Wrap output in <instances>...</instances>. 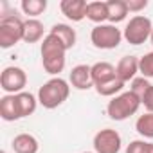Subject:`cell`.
Listing matches in <instances>:
<instances>
[{
  "label": "cell",
  "instance_id": "cell-30",
  "mask_svg": "<svg viewBox=\"0 0 153 153\" xmlns=\"http://www.w3.org/2000/svg\"><path fill=\"white\" fill-rule=\"evenodd\" d=\"M0 153H7V151H6V149H2V151H0Z\"/></svg>",
  "mask_w": 153,
  "mask_h": 153
},
{
  "label": "cell",
  "instance_id": "cell-14",
  "mask_svg": "<svg viewBox=\"0 0 153 153\" xmlns=\"http://www.w3.org/2000/svg\"><path fill=\"white\" fill-rule=\"evenodd\" d=\"M0 117H2L4 121H7V123L22 119L18 105H16V96L6 94L2 99H0Z\"/></svg>",
  "mask_w": 153,
  "mask_h": 153
},
{
  "label": "cell",
  "instance_id": "cell-17",
  "mask_svg": "<svg viewBox=\"0 0 153 153\" xmlns=\"http://www.w3.org/2000/svg\"><path fill=\"white\" fill-rule=\"evenodd\" d=\"M106 7H108V22L112 25L126 20V16L130 15V11L126 7V0H108Z\"/></svg>",
  "mask_w": 153,
  "mask_h": 153
},
{
  "label": "cell",
  "instance_id": "cell-2",
  "mask_svg": "<svg viewBox=\"0 0 153 153\" xmlns=\"http://www.w3.org/2000/svg\"><path fill=\"white\" fill-rule=\"evenodd\" d=\"M68 96H70V83L58 76V78H51L40 87L38 103L47 110H54L61 106L68 99Z\"/></svg>",
  "mask_w": 153,
  "mask_h": 153
},
{
  "label": "cell",
  "instance_id": "cell-7",
  "mask_svg": "<svg viewBox=\"0 0 153 153\" xmlns=\"http://www.w3.org/2000/svg\"><path fill=\"white\" fill-rule=\"evenodd\" d=\"M25 85H27V74L20 67H15V65L6 67L0 74V87L6 94H11V96L20 94L24 92Z\"/></svg>",
  "mask_w": 153,
  "mask_h": 153
},
{
  "label": "cell",
  "instance_id": "cell-24",
  "mask_svg": "<svg viewBox=\"0 0 153 153\" xmlns=\"http://www.w3.org/2000/svg\"><path fill=\"white\" fill-rule=\"evenodd\" d=\"M126 153H153V142L137 139L126 146Z\"/></svg>",
  "mask_w": 153,
  "mask_h": 153
},
{
  "label": "cell",
  "instance_id": "cell-19",
  "mask_svg": "<svg viewBox=\"0 0 153 153\" xmlns=\"http://www.w3.org/2000/svg\"><path fill=\"white\" fill-rule=\"evenodd\" d=\"M87 18L97 25L108 22V7L106 2H88V9H87Z\"/></svg>",
  "mask_w": 153,
  "mask_h": 153
},
{
  "label": "cell",
  "instance_id": "cell-6",
  "mask_svg": "<svg viewBox=\"0 0 153 153\" xmlns=\"http://www.w3.org/2000/svg\"><path fill=\"white\" fill-rule=\"evenodd\" d=\"M121 40H123L121 29H117V25H112V24L96 25L90 33L92 45L96 49H101V51H112V49L119 47Z\"/></svg>",
  "mask_w": 153,
  "mask_h": 153
},
{
  "label": "cell",
  "instance_id": "cell-3",
  "mask_svg": "<svg viewBox=\"0 0 153 153\" xmlns=\"http://www.w3.org/2000/svg\"><path fill=\"white\" fill-rule=\"evenodd\" d=\"M140 99L131 92H121L119 96L112 97L108 101V106H106V114L112 121H126L128 117L135 115L137 110L140 108Z\"/></svg>",
  "mask_w": 153,
  "mask_h": 153
},
{
  "label": "cell",
  "instance_id": "cell-11",
  "mask_svg": "<svg viewBox=\"0 0 153 153\" xmlns=\"http://www.w3.org/2000/svg\"><path fill=\"white\" fill-rule=\"evenodd\" d=\"M59 9H61V13L68 20L81 22L83 18H87L88 2H85V0H61V2H59Z\"/></svg>",
  "mask_w": 153,
  "mask_h": 153
},
{
  "label": "cell",
  "instance_id": "cell-25",
  "mask_svg": "<svg viewBox=\"0 0 153 153\" xmlns=\"http://www.w3.org/2000/svg\"><path fill=\"white\" fill-rule=\"evenodd\" d=\"M151 87V83L146 79V78H142V76H140V78H135L133 81H131V85H130V90L139 97V99H142V96L148 92V88Z\"/></svg>",
  "mask_w": 153,
  "mask_h": 153
},
{
  "label": "cell",
  "instance_id": "cell-18",
  "mask_svg": "<svg viewBox=\"0 0 153 153\" xmlns=\"http://www.w3.org/2000/svg\"><path fill=\"white\" fill-rule=\"evenodd\" d=\"M43 31H45V27H43V24H42L40 20H36V18L25 20L24 42H25V43H36V42H40L42 38H45V36H43Z\"/></svg>",
  "mask_w": 153,
  "mask_h": 153
},
{
  "label": "cell",
  "instance_id": "cell-28",
  "mask_svg": "<svg viewBox=\"0 0 153 153\" xmlns=\"http://www.w3.org/2000/svg\"><path fill=\"white\" fill-rule=\"evenodd\" d=\"M149 42H151V45H153V31H151V36H149Z\"/></svg>",
  "mask_w": 153,
  "mask_h": 153
},
{
  "label": "cell",
  "instance_id": "cell-5",
  "mask_svg": "<svg viewBox=\"0 0 153 153\" xmlns=\"http://www.w3.org/2000/svg\"><path fill=\"white\" fill-rule=\"evenodd\" d=\"M153 31V24L148 16L144 15H135L130 18V22L126 24L124 31H123V38L130 43V45H140L146 40H149Z\"/></svg>",
  "mask_w": 153,
  "mask_h": 153
},
{
  "label": "cell",
  "instance_id": "cell-1",
  "mask_svg": "<svg viewBox=\"0 0 153 153\" xmlns=\"http://www.w3.org/2000/svg\"><path fill=\"white\" fill-rule=\"evenodd\" d=\"M40 54H42V65H43L45 72L58 78V74L63 72V68H65L67 47L59 42V38H56L54 34L49 33V34L42 40Z\"/></svg>",
  "mask_w": 153,
  "mask_h": 153
},
{
  "label": "cell",
  "instance_id": "cell-4",
  "mask_svg": "<svg viewBox=\"0 0 153 153\" xmlns=\"http://www.w3.org/2000/svg\"><path fill=\"white\" fill-rule=\"evenodd\" d=\"M24 29L25 20H22L20 15L9 13L0 16V47L11 49L18 42H24Z\"/></svg>",
  "mask_w": 153,
  "mask_h": 153
},
{
  "label": "cell",
  "instance_id": "cell-23",
  "mask_svg": "<svg viewBox=\"0 0 153 153\" xmlns=\"http://www.w3.org/2000/svg\"><path fill=\"white\" fill-rule=\"evenodd\" d=\"M139 72L146 79L153 78V51L144 54L142 58H139Z\"/></svg>",
  "mask_w": 153,
  "mask_h": 153
},
{
  "label": "cell",
  "instance_id": "cell-13",
  "mask_svg": "<svg viewBox=\"0 0 153 153\" xmlns=\"http://www.w3.org/2000/svg\"><path fill=\"white\" fill-rule=\"evenodd\" d=\"M117 78L115 76V67L108 61H97L92 65V81H94V87L101 85V83H106L110 79Z\"/></svg>",
  "mask_w": 153,
  "mask_h": 153
},
{
  "label": "cell",
  "instance_id": "cell-29",
  "mask_svg": "<svg viewBox=\"0 0 153 153\" xmlns=\"http://www.w3.org/2000/svg\"><path fill=\"white\" fill-rule=\"evenodd\" d=\"M83 153H96V151H83Z\"/></svg>",
  "mask_w": 153,
  "mask_h": 153
},
{
  "label": "cell",
  "instance_id": "cell-9",
  "mask_svg": "<svg viewBox=\"0 0 153 153\" xmlns=\"http://www.w3.org/2000/svg\"><path fill=\"white\" fill-rule=\"evenodd\" d=\"M68 83L76 90H88L94 87L92 81V65H76L68 74Z\"/></svg>",
  "mask_w": 153,
  "mask_h": 153
},
{
  "label": "cell",
  "instance_id": "cell-20",
  "mask_svg": "<svg viewBox=\"0 0 153 153\" xmlns=\"http://www.w3.org/2000/svg\"><path fill=\"white\" fill-rule=\"evenodd\" d=\"M94 88H96V92H97L99 96H103V97H115V96H119V94L123 92L124 83H123L119 78H114V79H110V81H106V83H101V85H97V87H94Z\"/></svg>",
  "mask_w": 153,
  "mask_h": 153
},
{
  "label": "cell",
  "instance_id": "cell-22",
  "mask_svg": "<svg viewBox=\"0 0 153 153\" xmlns=\"http://www.w3.org/2000/svg\"><path fill=\"white\" fill-rule=\"evenodd\" d=\"M24 15H29L31 18H36L45 13L47 9V0H22L20 4Z\"/></svg>",
  "mask_w": 153,
  "mask_h": 153
},
{
  "label": "cell",
  "instance_id": "cell-10",
  "mask_svg": "<svg viewBox=\"0 0 153 153\" xmlns=\"http://www.w3.org/2000/svg\"><path fill=\"white\" fill-rule=\"evenodd\" d=\"M137 72H139V58L137 56H123L119 59V63L115 65V76L123 81H133L137 78Z\"/></svg>",
  "mask_w": 153,
  "mask_h": 153
},
{
  "label": "cell",
  "instance_id": "cell-21",
  "mask_svg": "<svg viewBox=\"0 0 153 153\" xmlns=\"http://www.w3.org/2000/svg\"><path fill=\"white\" fill-rule=\"evenodd\" d=\"M135 130L144 139H153V114L146 112L144 115H139L135 121Z\"/></svg>",
  "mask_w": 153,
  "mask_h": 153
},
{
  "label": "cell",
  "instance_id": "cell-8",
  "mask_svg": "<svg viewBox=\"0 0 153 153\" xmlns=\"http://www.w3.org/2000/svg\"><path fill=\"white\" fill-rule=\"evenodd\" d=\"M94 151L96 153H119L123 148V139L117 130L103 128L94 135Z\"/></svg>",
  "mask_w": 153,
  "mask_h": 153
},
{
  "label": "cell",
  "instance_id": "cell-15",
  "mask_svg": "<svg viewBox=\"0 0 153 153\" xmlns=\"http://www.w3.org/2000/svg\"><path fill=\"white\" fill-rule=\"evenodd\" d=\"M49 33L54 34L56 38H59V42L67 47V51L72 49V47L76 45V40H78V36H76V31H74L70 25H67V24H54V25L51 27Z\"/></svg>",
  "mask_w": 153,
  "mask_h": 153
},
{
  "label": "cell",
  "instance_id": "cell-27",
  "mask_svg": "<svg viewBox=\"0 0 153 153\" xmlns=\"http://www.w3.org/2000/svg\"><path fill=\"white\" fill-rule=\"evenodd\" d=\"M140 103L144 105V108H146L148 112H151V114H153V85H151V87L148 88V92L142 96Z\"/></svg>",
  "mask_w": 153,
  "mask_h": 153
},
{
  "label": "cell",
  "instance_id": "cell-16",
  "mask_svg": "<svg viewBox=\"0 0 153 153\" xmlns=\"http://www.w3.org/2000/svg\"><path fill=\"white\" fill-rule=\"evenodd\" d=\"M15 96H16V105H18L22 119L33 115L34 110H36V106H38V96H34L31 92H25V90L20 92V94H15Z\"/></svg>",
  "mask_w": 153,
  "mask_h": 153
},
{
  "label": "cell",
  "instance_id": "cell-12",
  "mask_svg": "<svg viewBox=\"0 0 153 153\" xmlns=\"http://www.w3.org/2000/svg\"><path fill=\"white\" fill-rule=\"evenodd\" d=\"M11 148L15 153H38L40 149V142L34 135L31 133H18L13 142H11Z\"/></svg>",
  "mask_w": 153,
  "mask_h": 153
},
{
  "label": "cell",
  "instance_id": "cell-26",
  "mask_svg": "<svg viewBox=\"0 0 153 153\" xmlns=\"http://www.w3.org/2000/svg\"><path fill=\"white\" fill-rule=\"evenodd\" d=\"M126 7L130 13H140L148 7V0H126Z\"/></svg>",
  "mask_w": 153,
  "mask_h": 153
}]
</instances>
